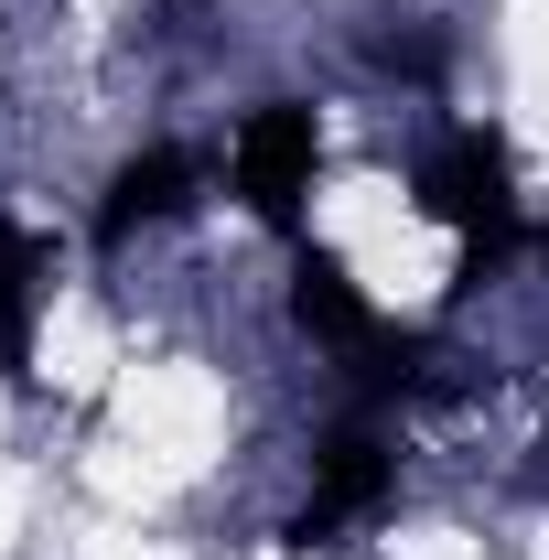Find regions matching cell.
I'll list each match as a JSON object with an SVG mask.
<instances>
[{"mask_svg": "<svg viewBox=\"0 0 549 560\" xmlns=\"http://www.w3.org/2000/svg\"><path fill=\"white\" fill-rule=\"evenodd\" d=\"M420 215L464 237L453 291H484V270H506V248H517V162H506V140L495 130L431 140L420 151Z\"/></svg>", "mask_w": 549, "mask_h": 560, "instance_id": "obj_1", "label": "cell"}, {"mask_svg": "<svg viewBox=\"0 0 549 560\" xmlns=\"http://www.w3.org/2000/svg\"><path fill=\"white\" fill-rule=\"evenodd\" d=\"M388 486H399V442L377 431V410H355L335 442L313 453V506H302V517L280 528V550H291V560L344 550V539H355V528H366V517L388 506Z\"/></svg>", "mask_w": 549, "mask_h": 560, "instance_id": "obj_2", "label": "cell"}, {"mask_svg": "<svg viewBox=\"0 0 549 560\" xmlns=\"http://www.w3.org/2000/svg\"><path fill=\"white\" fill-rule=\"evenodd\" d=\"M313 162H324V130H313V108H302V97L248 108V130H237V195H248L259 226H302Z\"/></svg>", "mask_w": 549, "mask_h": 560, "instance_id": "obj_3", "label": "cell"}, {"mask_svg": "<svg viewBox=\"0 0 549 560\" xmlns=\"http://www.w3.org/2000/svg\"><path fill=\"white\" fill-rule=\"evenodd\" d=\"M195 206V151H173V140H151L130 151L119 173H108V206H97V248H130L140 226H162V215Z\"/></svg>", "mask_w": 549, "mask_h": 560, "instance_id": "obj_4", "label": "cell"}, {"mask_svg": "<svg viewBox=\"0 0 549 560\" xmlns=\"http://www.w3.org/2000/svg\"><path fill=\"white\" fill-rule=\"evenodd\" d=\"M33 302H44V248L0 215V377L33 388Z\"/></svg>", "mask_w": 549, "mask_h": 560, "instance_id": "obj_5", "label": "cell"}, {"mask_svg": "<svg viewBox=\"0 0 549 560\" xmlns=\"http://www.w3.org/2000/svg\"><path fill=\"white\" fill-rule=\"evenodd\" d=\"M366 66H377V75H410V86H442V75H453V33H442L431 11H377Z\"/></svg>", "mask_w": 549, "mask_h": 560, "instance_id": "obj_6", "label": "cell"}, {"mask_svg": "<svg viewBox=\"0 0 549 560\" xmlns=\"http://www.w3.org/2000/svg\"><path fill=\"white\" fill-rule=\"evenodd\" d=\"M528 486H539V495H549V442H539V464H528Z\"/></svg>", "mask_w": 549, "mask_h": 560, "instance_id": "obj_7", "label": "cell"}, {"mask_svg": "<svg viewBox=\"0 0 549 560\" xmlns=\"http://www.w3.org/2000/svg\"><path fill=\"white\" fill-rule=\"evenodd\" d=\"M528 248H539V259H549V226H539V237H528Z\"/></svg>", "mask_w": 549, "mask_h": 560, "instance_id": "obj_8", "label": "cell"}]
</instances>
